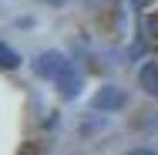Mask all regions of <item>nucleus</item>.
<instances>
[{
	"label": "nucleus",
	"instance_id": "f257e3e1",
	"mask_svg": "<svg viewBox=\"0 0 158 155\" xmlns=\"http://www.w3.org/2000/svg\"><path fill=\"white\" fill-rule=\"evenodd\" d=\"M31 67H34V74H37V78L54 81V84L61 88L64 98H77L81 78H77V71H74V61H67L61 51H44V54H37Z\"/></svg>",
	"mask_w": 158,
	"mask_h": 155
},
{
	"label": "nucleus",
	"instance_id": "f03ea898",
	"mask_svg": "<svg viewBox=\"0 0 158 155\" xmlns=\"http://www.w3.org/2000/svg\"><path fill=\"white\" fill-rule=\"evenodd\" d=\"M121 105H125V91L114 88V84H104V88L91 98V108H94V111H118Z\"/></svg>",
	"mask_w": 158,
	"mask_h": 155
},
{
	"label": "nucleus",
	"instance_id": "7ed1b4c3",
	"mask_svg": "<svg viewBox=\"0 0 158 155\" xmlns=\"http://www.w3.org/2000/svg\"><path fill=\"white\" fill-rule=\"evenodd\" d=\"M138 84L145 88V94L158 98V64H155V61L141 64V71H138Z\"/></svg>",
	"mask_w": 158,
	"mask_h": 155
},
{
	"label": "nucleus",
	"instance_id": "20e7f679",
	"mask_svg": "<svg viewBox=\"0 0 158 155\" xmlns=\"http://www.w3.org/2000/svg\"><path fill=\"white\" fill-rule=\"evenodd\" d=\"M0 67H3V71L20 67V54H17L14 47H7V44H0Z\"/></svg>",
	"mask_w": 158,
	"mask_h": 155
},
{
	"label": "nucleus",
	"instance_id": "39448f33",
	"mask_svg": "<svg viewBox=\"0 0 158 155\" xmlns=\"http://www.w3.org/2000/svg\"><path fill=\"white\" fill-rule=\"evenodd\" d=\"M44 3H67V0H44Z\"/></svg>",
	"mask_w": 158,
	"mask_h": 155
},
{
	"label": "nucleus",
	"instance_id": "423d86ee",
	"mask_svg": "<svg viewBox=\"0 0 158 155\" xmlns=\"http://www.w3.org/2000/svg\"><path fill=\"white\" fill-rule=\"evenodd\" d=\"M88 3H91V7H98V3H104V0H88Z\"/></svg>",
	"mask_w": 158,
	"mask_h": 155
}]
</instances>
